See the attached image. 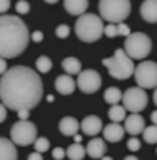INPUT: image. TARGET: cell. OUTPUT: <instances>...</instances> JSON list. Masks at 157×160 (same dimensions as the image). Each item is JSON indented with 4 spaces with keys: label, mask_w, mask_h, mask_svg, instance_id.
<instances>
[{
    "label": "cell",
    "mask_w": 157,
    "mask_h": 160,
    "mask_svg": "<svg viewBox=\"0 0 157 160\" xmlns=\"http://www.w3.org/2000/svg\"><path fill=\"white\" fill-rule=\"evenodd\" d=\"M44 86L37 71L27 66H14L0 79V101L14 111H30L39 105Z\"/></svg>",
    "instance_id": "cell-1"
},
{
    "label": "cell",
    "mask_w": 157,
    "mask_h": 160,
    "mask_svg": "<svg viewBox=\"0 0 157 160\" xmlns=\"http://www.w3.org/2000/svg\"><path fill=\"white\" fill-rule=\"evenodd\" d=\"M29 31L24 20L17 15H0V58H17L29 42Z\"/></svg>",
    "instance_id": "cell-2"
},
{
    "label": "cell",
    "mask_w": 157,
    "mask_h": 160,
    "mask_svg": "<svg viewBox=\"0 0 157 160\" xmlns=\"http://www.w3.org/2000/svg\"><path fill=\"white\" fill-rule=\"evenodd\" d=\"M103 20L95 14H85L78 17L75 24V32L83 42H97L103 36Z\"/></svg>",
    "instance_id": "cell-3"
},
{
    "label": "cell",
    "mask_w": 157,
    "mask_h": 160,
    "mask_svg": "<svg viewBox=\"0 0 157 160\" xmlns=\"http://www.w3.org/2000/svg\"><path fill=\"white\" fill-rule=\"evenodd\" d=\"M103 66L108 69L112 78L115 79H128L130 76H133V61L125 54L123 49H117L115 54L108 59H103Z\"/></svg>",
    "instance_id": "cell-4"
},
{
    "label": "cell",
    "mask_w": 157,
    "mask_h": 160,
    "mask_svg": "<svg viewBox=\"0 0 157 160\" xmlns=\"http://www.w3.org/2000/svg\"><path fill=\"white\" fill-rule=\"evenodd\" d=\"M100 19L108 24H122L130 15L128 0H102L98 3Z\"/></svg>",
    "instance_id": "cell-5"
},
{
    "label": "cell",
    "mask_w": 157,
    "mask_h": 160,
    "mask_svg": "<svg viewBox=\"0 0 157 160\" xmlns=\"http://www.w3.org/2000/svg\"><path fill=\"white\" fill-rule=\"evenodd\" d=\"M125 54L130 59H145L152 51V41L147 34L144 32H133L125 39Z\"/></svg>",
    "instance_id": "cell-6"
},
{
    "label": "cell",
    "mask_w": 157,
    "mask_h": 160,
    "mask_svg": "<svg viewBox=\"0 0 157 160\" xmlns=\"http://www.w3.org/2000/svg\"><path fill=\"white\" fill-rule=\"evenodd\" d=\"M36 138H37V128L29 120H19L10 128V142L14 145L27 147L30 143H34Z\"/></svg>",
    "instance_id": "cell-7"
},
{
    "label": "cell",
    "mask_w": 157,
    "mask_h": 160,
    "mask_svg": "<svg viewBox=\"0 0 157 160\" xmlns=\"http://www.w3.org/2000/svg\"><path fill=\"white\" fill-rule=\"evenodd\" d=\"M133 76L137 86L144 91L150 88H157V62L154 61H142L133 69Z\"/></svg>",
    "instance_id": "cell-8"
},
{
    "label": "cell",
    "mask_w": 157,
    "mask_h": 160,
    "mask_svg": "<svg viewBox=\"0 0 157 160\" xmlns=\"http://www.w3.org/2000/svg\"><path fill=\"white\" fill-rule=\"evenodd\" d=\"M147 101H149L147 93L144 91L142 88H139V86H132V88H128L125 93H122L123 108H125V111H130V113L139 115L142 110H145Z\"/></svg>",
    "instance_id": "cell-9"
},
{
    "label": "cell",
    "mask_w": 157,
    "mask_h": 160,
    "mask_svg": "<svg viewBox=\"0 0 157 160\" xmlns=\"http://www.w3.org/2000/svg\"><path fill=\"white\" fill-rule=\"evenodd\" d=\"M76 86L83 93L91 94V93H95L100 89V86H102V76H100L95 69H85V71H81L80 74H78Z\"/></svg>",
    "instance_id": "cell-10"
},
{
    "label": "cell",
    "mask_w": 157,
    "mask_h": 160,
    "mask_svg": "<svg viewBox=\"0 0 157 160\" xmlns=\"http://www.w3.org/2000/svg\"><path fill=\"white\" fill-rule=\"evenodd\" d=\"M80 127H81V130H83V133H85V135L95 138L103 130V122L100 120V116H97V115H88L81 122Z\"/></svg>",
    "instance_id": "cell-11"
},
{
    "label": "cell",
    "mask_w": 157,
    "mask_h": 160,
    "mask_svg": "<svg viewBox=\"0 0 157 160\" xmlns=\"http://www.w3.org/2000/svg\"><path fill=\"white\" fill-rule=\"evenodd\" d=\"M144 128H145V122H144V118H142L140 115L132 113L130 116H127V118H125L123 130H125V133H128V135L137 137L139 133L144 132Z\"/></svg>",
    "instance_id": "cell-12"
},
{
    "label": "cell",
    "mask_w": 157,
    "mask_h": 160,
    "mask_svg": "<svg viewBox=\"0 0 157 160\" xmlns=\"http://www.w3.org/2000/svg\"><path fill=\"white\" fill-rule=\"evenodd\" d=\"M103 138L107 142H110V143H117V142H120L122 138L125 135V130L122 127L120 123H108L107 127H103Z\"/></svg>",
    "instance_id": "cell-13"
},
{
    "label": "cell",
    "mask_w": 157,
    "mask_h": 160,
    "mask_svg": "<svg viewBox=\"0 0 157 160\" xmlns=\"http://www.w3.org/2000/svg\"><path fill=\"white\" fill-rule=\"evenodd\" d=\"M54 88H56V91L61 93V94H71V93H75V89H76V81L69 74H61V76L56 78Z\"/></svg>",
    "instance_id": "cell-14"
},
{
    "label": "cell",
    "mask_w": 157,
    "mask_h": 160,
    "mask_svg": "<svg viewBox=\"0 0 157 160\" xmlns=\"http://www.w3.org/2000/svg\"><path fill=\"white\" fill-rule=\"evenodd\" d=\"M85 150H86V153H88L91 158H95V160H97V158H102V157H105V152H107L105 140H103V138H98V137L91 138Z\"/></svg>",
    "instance_id": "cell-15"
},
{
    "label": "cell",
    "mask_w": 157,
    "mask_h": 160,
    "mask_svg": "<svg viewBox=\"0 0 157 160\" xmlns=\"http://www.w3.org/2000/svg\"><path fill=\"white\" fill-rule=\"evenodd\" d=\"M78 130H80V123H78V120L73 118V116H64L59 122V132L63 133L64 137L78 135Z\"/></svg>",
    "instance_id": "cell-16"
},
{
    "label": "cell",
    "mask_w": 157,
    "mask_h": 160,
    "mask_svg": "<svg viewBox=\"0 0 157 160\" xmlns=\"http://www.w3.org/2000/svg\"><path fill=\"white\" fill-rule=\"evenodd\" d=\"M140 15L145 22H157V0H145L140 5Z\"/></svg>",
    "instance_id": "cell-17"
},
{
    "label": "cell",
    "mask_w": 157,
    "mask_h": 160,
    "mask_svg": "<svg viewBox=\"0 0 157 160\" xmlns=\"http://www.w3.org/2000/svg\"><path fill=\"white\" fill-rule=\"evenodd\" d=\"M0 160H17L15 145L3 137H0Z\"/></svg>",
    "instance_id": "cell-18"
},
{
    "label": "cell",
    "mask_w": 157,
    "mask_h": 160,
    "mask_svg": "<svg viewBox=\"0 0 157 160\" xmlns=\"http://www.w3.org/2000/svg\"><path fill=\"white\" fill-rule=\"evenodd\" d=\"M88 5H90L88 0H66V2H64V8H66L71 15H78V17L85 15Z\"/></svg>",
    "instance_id": "cell-19"
},
{
    "label": "cell",
    "mask_w": 157,
    "mask_h": 160,
    "mask_svg": "<svg viewBox=\"0 0 157 160\" xmlns=\"http://www.w3.org/2000/svg\"><path fill=\"white\" fill-rule=\"evenodd\" d=\"M61 66H63V69L66 71V74H80L81 72V62L78 61L76 58H66L63 59V62H61Z\"/></svg>",
    "instance_id": "cell-20"
},
{
    "label": "cell",
    "mask_w": 157,
    "mask_h": 160,
    "mask_svg": "<svg viewBox=\"0 0 157 160\" xmlns=\"http://www.w3.org/2000/svg\"><path fill=\"white\" fill-rule=\"evenodd\" d=\"M108 118L112 120V123H122V122H125V118H127V115H125V108L120 106V105L110 106V110H108Z\"/></svg>",
    "instance_id": "cell-21"
},
{
    "label": "cell",
    "mask_w": 157,
    "mask_h": 160,
    "mask_svg": "<svg viewBox=\"0 0 157 160\" xmlns=\"http://www.w3.org/2000/svg\"><path fill=\"white\" fill-rule=\"evenodd\" d=\"M66 155H68L69 160H83V157L86 155V150L81 143H73V145L68 147Z\"/></svg>",
    "instance_id": "cell-22"
},
{
    "label": "cell",
    "mask_w": 157,
    "mask_h": 160,
    "mask_svg": "<svg viewBox=\"0 0 157 160\" xmlns=\"http://www.w3.org/2000/svg\"><path fill=\"white\" fill-rule=\"evenodd\" d=\"M103 99L107 103H110V105H118V101L122 99V91L118 88H115V86H112V88H107V91L103 94Z\"/></svg>",
    "instance_id": "cell-23"
},
{
    "label": "cell",
    "mask_w": 157,
    "mask_h": 160,
    "mask_svg": "<svg viewBox=\"0 0 157 160\" xmlns=\"http://www.w3.org/2000/svg\"><path fill=\"white\" fill-rule=\"evenodd\" d=\"M52 68V62L49 58H46V56H41V58L36 61V69H37V74L41 72V74H46V72H49Z\"/></svg>",
    "instance_id": "cell-24"
},
{
    "label": "cell",
    "mask_w": 157,
    "mask_h": 160,
    "mask_svg": "<svg viewBox=\"0 0 157 160\" xmlns=\"http://www.w3.org/2000/svg\"><path fill=\"white\" fill-rule=\"evenodd\" d=\"M144 135V140L147 143H157V127L155 125H150V127H145L142 132Z\"/></svg>",
    "instance_id": "cell-25"
},
{
    "label": "cell",
    "mask_w": 157,
    "mask_h": 160,
    "mask_svg": "<svg viewBox=\"0 0 157 160\" xmlns=\"http://www.w3.org/2000/svg\"><path fill=\"white\" fill-rule=\"evenodd\" d=\"M49 147H51L49 140H47V138H44V137L36 138V142H34V148H36L37 153H44V152H47V150H49Z\"/></svg>",
    "instance_id": "cell-26"
},
{
    "label": "cell",
    "mask_w": 157,
    "mask_h": 160,
    "mask_svg": "<svg viewBox=\"0 0 157 160\" xmlns=\"http://www.w3.org/2000/svg\"><path fill=\"white\" fill-rule=\"evenodd\" d=\"M15 10L19 12L20 15H25V14H27V12L30 10V5H29L27 2H25V0H19V2L15 3Z\"/></svg>",
    "instance_id": "cell-27"
},
{
    "label": "cell",
    "mask_w": 157,
    "mask_h": 160,
    "mask_svg": "<svg viewBox=\"0 0 157 160\" xmlns=\"http://www.w3.org/2000/svg\"><path fill=\"white\" fill-rule=\"evenodd\" d=\"M56 36H58L59 39H64L69 36V27L66 24H59L58 27H56Z\"/></svg>",
    "instance_id": "cell-28"
},
{
    "label": "cell",
    "mask_w": 157,
    "mask_h": 160,
    "mask_svg": "<svg viewBox=\"0 0 157 160\" xmlns=\"http://www.w3.org/2000/svg\"><path fill=\"white\" fill-rule=\"evenodd\" d=\"M103 34H105V36H108V37L118 36V32H117V24H108V25H105V27H103Z\"/></svg>",
    "instance_id": "cell-29"
},
{
    "label": "cell",
    "mask_w": 157,
    "mask_h": 160,
    "mask_svg": "<svg viewBox=\"0 0 157 160\" xmlns=\"http://www.w3.org/2000/svg\"><path fill=\"white\" fill-rule=\"evenodd\" d=\"M127 147L132 152H137V150H140V140L137 137H130V140L127 142Z\"/></svg>",
    "instance_id": "cell-30"
},
{
    "label": "cell",
    "mask_w": 157,
    "mask_h": 160,
    "mask_svg": "<svg viewBox=\"0 0 157 160\" xmlns=\"http://www.w3.org/2000/svg\"><path fill=\"white\" fill-rule=\"evenodd\" d=\"M117 32H118V36H123V37H128L130 34H132V32H130V27H128V25H125L123 22L117 24Z\"/></svg>",
    "instance_id": "cell-31"
},
{
    "label": "cell",
    "mask_w": 157,
    "mask_h": 160,
    "mask_svg": "<svg viewBox=\"0 0 157 160\" xmlns=\"http://www.w3.org/2000/svg\"><path fill=\"white\" fill-rule=\"evenodd\" d=\"M64 157H66V150H64V148H59V147H58V148L52 150V158H54V160H63Z\"/></svg>",
    "instance_id": "cell-32"
},
{
    "label": "cell",
    "mask_w": 157,
    "mask_h": 160,
    "mask_svg": "<svg viewBox=\"0 0 157 160\" xmlns=\"http://www.w3.org/2000/svg\"><path fill=\"white\" fill-rule=\"evenodd\" d=\"M8 8H10V2L8 0H0V15H5Z\"/></svg>",
    "instance_id": "cell-33"
},
{
    "label": "cell",
    "mask_w": 157,
    "mask_h": 160,
    "mask_svg": "<svg viewBox=\"0 0 157 160\" xmlns=\"http://www.w3.org/2000/svg\"><path fill=\"white\" fill-rule=\"evenodd\" d=\"M30 39H32L34 42H41L42 39H44V34H42L41 31H34L32 34H30Z\"/></svg>",
    "instance_id": "cell-34"
},
{
    "label": "cell",
    "mask_w": 157,
    "mask_h": 160,
    "mask_svg": "<svg viewBox=\"0 0 157 160\" xmlns=\"http://www.w3.org/2000/svg\"><path fill=\"white\" fill-rule=\"evenodd\" d=\"M5 118H7V108L0 103V123L5 122Z\"/></svg>",
    "instance_id": "cell-35"
},
{
    "label": "cell",
    "mask_w": 157,
    "mask_h": 160,
    "mask_svg": "<svg viewBox=\"0 0 157 160\" xmlns=\"http://www.w3.org/2000/svg\"><path fill=\"white\" fill-rule=\"evenodd\" d=\"M5 72H7V62H5V59L0 58V74L3 76Z\"/></svg>",
    "instance_id": "cell-36"
},
{
    "label": "cell",
    "mask_w": 157,
    "mask_h": 160,
    "mask_svg": "<svg viewBox=\"0 0 157 160\" xmlns=\"http://www.w3.org/2000/svg\"><path fill=\"white\" fill-rule=\"evenodd\" d=\"M29 113H30V111H27V110L17 111V115H19V120H29Z\"/></svg>",
    "instance_id": "cell-37"
},
{
    "label": "cell",
    "mask_w": 157,
    "mask_h": 160,
    "mask_svg": "<svg viewBox=\"0 0 157 160\" xmlns=\"http://www.w3.org/2000/svg\"><path fill=\"white\" fill-rule=\"evenodd\" d=\"M27 160H44V158H42V155H41V153L32 152V153H30L29 157H27Z\"/></svg>",
    "instance_id": "cell-38"
},
{
    "label": "cell",
    "mask_w": 157,
    "mask_h": 160,
    "mask_svg": "<svg viewBox=\"0 0 157 160\" xmlns=\"http://www.w3.org/2000/svg\"><path fill=\"white\" fill-rule=\"evenodd\" d=\"M150 120H152V123L157 127V110L155 111H152V115H150Z\"/></svg>",
    "instance_id": "cell-39"
},
{
    "label": "cell",
    "mask_w": 157,
    "mask_h": 160,
    "mask_svg": "<svg viewBox=\"0 0 157 160\" xmlns=\"http://www.w3.org/2000/svg\"><path fill=\"white\" fill-rule=\"evenodd\" d=\"M75 143H81V135H75Z\"/></svg>",
    "instance_id": "cell-40"
},
{
    "label": "cell",
    "mask_w": 157,
    "mask_h": 160,
    "mask_svg": "<svg viewBox=\"0 0 157 160\" xmlns=\"http://www.w3.org/2000/svg\"><path fill=\"white\" fill-rule=\"evenodd\" d=\"M123 160H139L137 157H133V155H128V157H125Z\"/></svg>",
    "instance_id": "cell-41"
},
{
    "label": "cell",
    "mask_w": 157,
    "mask_h": 160,
    "mask_svg": "<svg viewBox=\"0 0 157 160\" xmlns=\"http://www.w3.org/2000/svg\"><path fill=\"white\" fill-rule=\"evenodd\" d=\"M154 103H155V106H157V88L154 89Z\"/></svg>",
    "instance_id": "cell-42"
},
{
    "label": "cell",
    "mask_w": 157,
    "mask_h": 160,
    "mask_svg": "<svg viewBox=\"0 0 157 160\" xmlns=\"http://www.w3.org/2000/svg\"><path fill=\"white\" fill-rule=\"evenodd\" d=\"M102 160H113L112 157H107V155H105V157H102Z\"/></svg>",
    "instance_id": "cell-43"
}]
</instances>
